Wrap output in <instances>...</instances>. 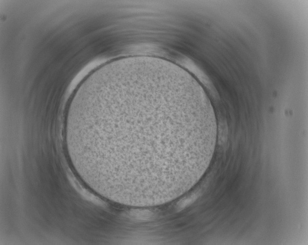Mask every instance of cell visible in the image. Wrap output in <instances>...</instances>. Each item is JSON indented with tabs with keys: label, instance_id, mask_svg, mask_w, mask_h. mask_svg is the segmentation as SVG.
<instances>
[{
	"label": "cell",
	"instance_id": "1",
	"mask_svg": "<svg viewBox=\"0 0 308 245\" xmlns=\"http://www.w3.org/2000/svg\"><path fill=\"white\" fill-rule=\"evenodd\" d=\"M216 126L208 101L179 75L118 64L79 86L67 110L65 138L87 183L123 199L186 181Z\"/></svg>",
	"mask_w": 308,
	"mask_h": 245
},
{
	"label": "cell",
	"instance_id": "2",
	"mask_svg": "<svg viewBox=\"0 0 308 245\" xmlns=\"http://www.w3.org/2000/svg\"><path fill=\"white\" fill-rule=\"evenodd\" d=\"M198 196L199 192H197L184 198L177 203V208L178 210H181L189 205L192 204L198 198Z\"/></svg>",
	"mask_w": 308,
	"mask_h": 245
}]
</instances>
